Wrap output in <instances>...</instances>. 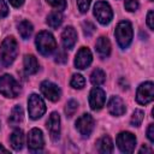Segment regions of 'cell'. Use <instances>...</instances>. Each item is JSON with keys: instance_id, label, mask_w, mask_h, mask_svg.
I'll return each mask as SVG.
<instances>
[{"instance_id": "obj_1", "label": "cell", "mask_w": 154, "mask_h": 154, "mask_svg": "<svg viewBox=\"0 0 154 154\" xmlns=\"http://www.w3.org/2000/svg\"><path fill=\"white\" fill-rule=\"evenodd\" d=\"M18 53V45L13 37H6L0 46V59L4 66L11 65Z\"/></svg>"}, {"instance_id": "obj_2", "label": "cell", "mask_w": 154, "mask_h": 154, "mask_svg": "<svg viewBox=\"0 0 154 154\" xmlns=\"http://www.w3.org/2000/svg\"><path fill=\"white\" fill-rule=\"evenodd\" d=\"M37 51L42 55H51L57 49V42L53 35L48 31H40L35 40Z\"/></svg>"}, {"instance_id": "obj_3", "label": "cell", "mask_w": 154, "mask_h": 154, "mask_svg": "<svg viewBox=\"0 0 154 154\" xmlns=\"http://www.w3.org/2000/svg\"><path fill=\"white\" fill-rule=\"evenodd\" d=\"M114 35H116L118 45L122 48H126L132 41V26H131V23L128 22V20L120 22L116 28Z\"/></svg>"}, {"instance_id": "obj_4", "label": "cell", "mask_w": 154, "mask_h": 154, "mask_svg": "<svg viewBox=\"0 0 154 154\" xmlns=\"http://www.w3.org/2000/svg\"><path fill=\"white\" fill-rule=\"evenodd\" d=\"M0 94L6 97H16L19 94V85L10 75L0 77Z\"/></svg>"}, {"instance_id": "obj_5", "label": "cell", "mask_w": 154, "mask_h": 154, "mask_svg": "<svg viewBox=\"0 0 154 154\" xmlns=\"http://www.w3.org/2000/svg\"><path fill=\"white\" fill-rule=\"evenodd\" d=\"M28 111L31 119H38L41 118L46 112V105L37 94H31L28 100Z\"/></svg>"}, {"instance_id": "obj_6", "label": "cell", "mask_w": 154, "mask_h": 154, "mask_svg": "<svg viewBox=\"0 0 154 154\" xmlns=\"http://www.w3.org/2000/svg\"><path fill=\"white\" fill-rule=\"evenodd\" d=\"M94 16L99 20V23L106 25L113 18V12L111 6L105 1H97L94 6Z\"/></svg>"}, {"instance_id": "obj_7", "label": "cell", "mask_w": 154, "mask_h": 154, "mask_svg": "<svg viewBox=\"0 0 154 154\" xmlns=\"http://www.w3.org/2000/svg\"><path fill=\"white\" fill-rule=\"evenodd\" d=\"M154 97V85L152 82L142 83L136 91V101L141 105H147L153 101Z\"/></svg>"}, {"instance_id": "obj_8", "label": "cell", "mask_w": 154, "mask_h": 154, "mask_svg": "<svg viewBox=\"0 0 154 154\" xmlns=\"http://www.w3.org/2000/svg\"><path fill=\"white\" fill-rule=\"evenodd\" d=\"M45 146V140H43V135H42V131L40 129H31L29 131V135H28V147H29V150L32 152V153H37V152H41L42 148Z\"/></svg>"}, {"instance_id": "obj_9", "label": "cell", "mask_w": 154, "mask_h": 154, "mask_svg": "<svg viewBox=\"0 0 154 154\" xmlns=\"http://www.w3.org/2000/svg\"><path fill=\"white\" fill-rule=\"evenodd\" d=\"M117 146L123 153H132L136 147V137L131 132H120L117 136Z\"/></svg>"}, {"instance_id": "obj_10", "label": "cell", "mask_w": 154, "mask_h": 154, "mask_svg": "<svg viewBox=\"0 0 154 154\" xmlns=\"http://www.w3.org/2000/svg\"><path fill=\"white\" fill-rule=\"evenodd\" d=\"M94 125H95L94 118L88 113L82 114L76 122V128L83 137H89L91 135V132L94 130Z\"/></svg>"}, {"instance_id": "obj_11", "label": "cell", "mask_w": 154, "mask_h": 154, "mask_svg": "<svg viewBox=\"0 0 154 154\" xmlns=\"http://www.w3.org/2000/svg\"><path fill=\"white\" fill-rule=\"evenodd\" d=\"M106 101V94L102 89L95 87L91 89L90 94H89V106L91 109L94 111H99L103 107Z\"/></svg>"}, {"instance_id": "obj_12", "label": "cell", "mask_w": 154, "mask_h": 154, "mask_svg": "<svg viewBox=\"0 0 154 154\" xmlns=\"http://www.w3.org/2000/svg\"><path fill=\"white\" fill-rule=\"evenodd\" d=\"M40 89H41V93L43 94V96L51 101H58L60 97V94H61L59 87L49 81H43L40 85Z\"/></svg>"}, {"instance_id": "obj_13", "label": "cell", "mask_w": 154, "mask_h": 154, "mask_svg": "<svg viewBox=\"0 0 154 154\" xmlns=\"http://www.w3.org/2000/svg\"><path fill=\"white\" fill-rule=\"evenodd\" d=\"M91 60H93V55H91V52L87 48V47H82L77 54H76V58H75V66L77 69H85L88 67L90 64H91Z\"/></svg>"}, {"instance_id": "obj_14", "label": "cell", "mask_w": 154, "mask_h": 154, "mask_svg": "<svg viewBox=\"0 0 154 154\" xmlns=\"http://www.w3.org/2000/svg\"><path fill=\"white\" fill-rule=\"evenodd\" d=\"M47 129L53 141H57L60 135V117L57 112H52L47 120Z\"/></svg>"}, {"instance_id": "obj_15", "label": "cell", "mask_w": 154, "mask_h": 154, "mask_svg": "<svg viewBox=\"0 0 154 154\" xmlns=\"http://www.w3.org/2000/svg\"><path fill=\"white\" fill-rule=\"evenodd\" d=\"M107 108H108V112L112 116H116V117L123 116L126 111L125 103L123 102V100L119 96H112L109 99L108 103H107Z\"/></svg>"}, {"instance_id": "obj_16", "label": "cell", "mask_w": 154, "mask_h": 154, "mask_svg": "<svg viewBox=\"0 0 154 154\" xmlns=\"http://www.w3.org/2000/svg\"><path fill=\"white\" fill-rule=\"evenodd\" d=\"M77 41V32L72 26H66L61 34V42L66 49H71Z\"/></svg>"}, {"instance_id": "obj_17", "label": "cell", "mask_w": 154, "mask_h": 154, "mask_svg": "<svg viewBox=\"0 0 154 154\" xmlns=\"http://www.w3.org/2000/svg\"><path fill=\"white\" fill-rule=\"evenodd\" d=\"M95 49H96L97 54L100 55V58L108 57L109 53H111V42H109V40L105 36H100L96 41Z\"/></svg>"}, {"instance_id": "obj_18", "label": "cell", "mask_w": 154, "mask_h": 154, "mask_svg": "<svg viewBox=\"0 0 154 154\" xmlns=\"http://www.w3.org/2000/svg\"><path fill=\"white\" fill-rule=\"evenodd\" d=\"M11 146L14 150H20L24 144V134L20 129H16L10 136Z\"/></svg>"}, {"instance_id": "obj_19", "label": "cell", "mask_w": 154, "mask_h": 154, "mask_svg": "<svg viewBox=\"0 0 154 154\" xmlns=\"http://www.w3.org/2000/svg\"><path fill=\"white\" fill-rule=\"evenodd\" d=\"M24 71L26 75H34L38 71V63L34 55H25L24 57Z\"/></svg>"}, {"instance_id": "obj_20", "label": "cell", "mask_w": 154, "mask_h": 154, "mask_svg": "<svg viewBox=\"0 0 154 154\" xmlns=\"http://www.w3.org/2000/svg\"><path fill=\"white\" fill-rule=\"evenodd\" d=\"M97 149L100 153L102 154H107V153H112L113 152V143L109 136H102L99 141H97Z\"/></svg>"}, {"instance_id": "obj_21", "label": "cell", "mask_w": 154, "mask_h": 154, "mask_svg": "<svg viewBox=\"0 0 154 154\" xmlns=\"http://www.w3.org/2000/svg\"><path fill=\"white\" fill-rule=\"evenodd\" d=\"M23 116H24V113H23V108H22L19 105L14 106V107L12 108L11 116H10V118H8V123H10V125H11V126H17V125L23 120Z\"/></svg>"}, {"instance_id": "obj_22", "label": "cell", "mask_w": 154, "mask_h": 154, "mask_svg": "<svg viewBox=\"0 0 154 154\" xmlns=\"http://www.w3.org/2000/svg\"><path fill=\"white\" fill-rule=\"evenodd\" d=\"M18 32L22 36V38H24V40L29 38L31 36V34H32V25H31V23L28 22V20H22L18 24Z\"/></svg>"}, {"instance_id": "obj_23", "label": "cell", "mask_w": 154, "mask_h": 154, "mask_svg": "<svg viewBox=\"0 0 154 154\" xmlns=\"http://www.w3.org/2000/svg\"><path fill=\"white\" fill-rule=\"evenodd\" d=\"M105 79H106V73H105L101 69H95V70L91 72V75H90V82H91L94 85H96V87L103 84Z\"/></svg>"}, {"instance_id": "obj_24", "label": "cell", "mask_w": 154, "mask_h": 154, "mask_svg": "<svg viewBox=\"0 0 154 154\" xmlns=\"http://www.w3.org/2000/svg\"><path fill=\"white\" fill-rule=\"evenodd\" d=\"M61 22H63V16L59 12H52L47 17V24L51 28H53V29L59 28L60 24H61Z\"/></svg>"}, {"instance_id": "obj_25", "label": "cell", "mask_w": 154, "mask_h": 154, "mask_svg": "<svg viewBox=\"0 0 154 154\" xmlns=\"http://www.w3.org/2000/svg\"><path fill=\"white\" fill-rule=\"evenodd\" d=\"M71 87L75 88V89H82L84 85H85V79L82 75L79 73H75L71 78V82H70Z\"/></svg>"}, {"instance_id": "obj_26", "label": "cell", "mask_w": 154, "mask_h": 154, "mask_svg": "<svg viewBox=\"0 0 154 154\" xmlns=\"http://www.w3.org/2000/svg\"><path fill=\"white\" fill-rule=\"evenodd\" d=\"M143 118H144V112L142 109H135L132 116H131L130 123H131L132 126H140L142 120H143Z\"/></svg>"}, {"instance_id": "obj_27", "label": "cell", "mask_w": 154, "mask_h": 154, "mask_svg": "<svg viewBox=\"0 0 154 154\" xmlns=\"http://www.w3.org/2000/svg\"><path fill=\"white\" fill-rule=\"evenodd\" d=\"M78 108V102L76 100H70L67 101L66 103V107H65V113L67 117H72L75 114V112L77 111Z\"/></svg>"}, {"instance_id": "obj_28", "label": "cell", "mask_w": 154, "mask_h": 154, "mask_svg": "<svg viewBox=\"0 0 154 154\" xmlns=\"http://www.w3.org/2000/svg\"><path fill=\"white\" fill-rule=\"evenodd\" d=\"M47 2L58 11H63L66 8V0H47Z\"/></svg>"}, {"instance_id": "obj_29", "label": "cell", "mask_w": 154, "mask_h": 154, "mask_svg": "<svg viewBox=\"0 0 154 154\" xmlns=\"http://www.w3.org/2000/svg\"><path fill=\"white\" fill-rule=\"evenodd\" d=\"M82 28H83L84 35L88 36V37L91 36V35L94 34V31H95V26H94V24L90 23V22H84V23L82 24Z\"/></svg>"}, {"instance_id": "obj_30", "label": "cell", "mask_w": 154, "mask_h": 154, "mask_svg": "<svg viewBox=\"0 0 154 154\" xmlns=\"http://www.w3.org/2000/svg\"><path fill=\"white\" fill-rule=\"evenodd\" d=\"M90 1L91 0H77V6L82 13H85L88 11V8L90 6Z\"/></svg>"}, {"instance_id": "obj_31", "label": "cell", "mask_w": 154, "mask_h": 154, "mask_svg": "<svg viewBox=\"0 0 154 154\" xmlns=\"http://www.w3.org/2000/svg\"><path fill=\"white\" fill-rule=\"evenodd\" d=\"M125 8L129 12H134L138 8V2L137 0H125Z\"/></svg>"}, {"instance_id": "obj_32", "label": "cell", "mask_w": 154, "mask_h": 154, "mask_svg": "<svg viewBox=\"0 0 154 154\" xmlns=\"http://www.w3.org/2000/svg\"><path fill=\"white\" fill-rule=\"evenodd\" d=\"M66 60H67L66 53H65L64 51L59 49V51H58V54H57V57H55V61L59 63V64H64V63H66Z\"/></svg>"}, {"instance_id": "obj_33", "label": "cell", "mask_w": 154, "mask_h": 154, "mask_svg": "<svg viewBox=\"0 0 154 154\" xmlns=\"http://www.w3.org/2000/svg\"><path fill=\"white\" fill-rule=\"evenodd\" d=\"M8 14V7L4 0H0V18H4Z\"/></svg>"}, {"instance_id": "obj_34", "label": "cell", "mask_w": 154, "mask_h": 154, "mask_svg": "<svg viewBox=\"0 0 154 154\" xmlns=\"http://www.w3.org/2000/svg\"><path fill=\"white\" fill-rule=\"evenodd\" d=\"M153 17H154V12L150 10V11L148 12V14H147V24H148L149 29H152V30L154 29V22H153L154 18H153Z\"/></svg>"}, {"instance_id": "obj_35", "label": "cell", "mask_w": 154, "mask_h": 154, "mask_svg": "<svg viewBox=\"0 0 154 154\" xmlns=\"http://www.w3.org/2000/svg\"><path fill=\"white\" fill-rule=\"evenodd\" d=\"M147 137L149 138V141L153 143L154 142V125L149 124L148 129H147Z\"/></svg>"}, {"instance_id": "obj_36", "label": "cell", "mask_w": 154, "mask_h": 154, "mask_svg": "<svg viewBox=\"0 0 154 154\" xmlns=\"http://www.w3.org/2000/svg\"><path fill=\"white\" fill-rule=\"evenodd\" d=\"M8 1H10V4H11L13 7H19V6H22L23 2H24V0H8Z\"/></svg>"}, {"instance_id": "obj_37", "label": "cell", "mask_w": 154, "mask_h": 154, "mask_svg": "<svg viewBox=\"0 0 154 154\" xmlns=\"http://www.w3.org/2000/svg\"><path fill=\"white\" fill-rule=\"evenodd\" d=\"M142 152H148V153H150L152 152V148H148V147H142L141 149H140V153H142Z\"/></svg>"}, {"instance_id": "obj_38", "label": "cell", "mask_w": 154, "mask_h": 154, "mask_svg": "<svg viewBox=\"0 0 154 154\" xmlns=\"http://www.w3.org/2000/svg\"><path fill=\"white\" fill-rule=\"evenodd\" d=\"M0 152H4V153H6V152H8V150H7L5 147H2V146L0 144Z\"/></svg>"}, {"instance_id": "obj_39", "label": "cell", "mask_w": 154, "mask_h": 154, "mask_svg": "<svg viewBox=\"0 0 154 154\" xmlns=\"http://www.w3.org/2000/svg\"><path fill=\"white\" fill-rule=\"evenodd\" d=\"M150 1H152V0H150Z\"/></svg>"}]
</instances>
